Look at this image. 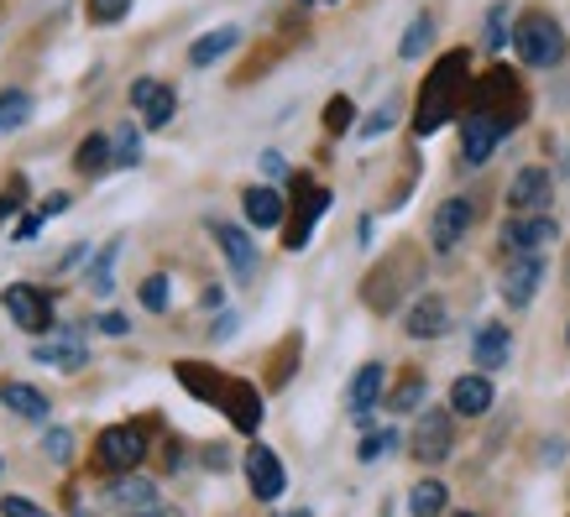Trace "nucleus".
I'll list each match as a JSON object with an SVG mask.
<instances>
[{
	"label": "nucleus",
	"mask_w": 570,
	"mask_h": 517,
	"mask_svg": "<svg viewBox=\"0 0 570 517\" xmlns=\"http://www.w3.org/2000/svg\"><path fill=\"white\" fill-rule=\"evenodd\" d=\"M471 52L455 48V52H440L434 69L424 73V89H419V105H414V131L419 137H434L440 126L455 121V110L471 100Z\"/></svg>",
	"instance_id": "1"
},
{
	"label": "nucleus",
	"mask_w": 570,
	"mask_h": 517,
	"mask_svg": "<svg viewBox=\"0 0 570 517\" xmlns=\"http://www.w3.org/2000/svg\"><path fill=\"white\" fill-rule=\"evenodd\" d=\"M466 110H482V116H492V121H502L508 131L529 116V89H523V79L508 63H498V69H487L476 84H471V100Z\"/></svg>",
	"instance_id": "2"
},
{
	"label": "nucleus",
	"mask_w": 570,
	"mask_h": 517,
	"mask_svg": "<svg viewBox=\"0 0 570 517\" xmlns=\"http://www.w3.org/2000/svg\"><path fill=\"white\" fill-rule=\"evenodd\" d=\"M513 52H519L523 69H554L566 58V32L550 11H529L513 21Z\"/></svg>",
	"instance_id": "3"
},
{
	"label": "nucleus",
	"mask_w": 570,
	"mask_h": 517,
	"mask_svg": "<svg viewBox=\"0 0 570 517\" xmlns=\"http://www.w3.org/2000/svg\"><path fill=\"white\" fill-rule=\"evenodd\" d=\"M294 193H298V209L288 215V225H283V246H288V251H304L314 236V225H320V215L330 209V189H320L309 172H298Z\"/></svg>",
	"instance_id": "4"
},
{
	"label": "nucleus",
	"mask_w": 570,
	"mask_h": 517,
	"mask_svg": "<svg viewBox=\"0 0 570 517\" xmlns=\"http://www.w3.org/2000/svg\"><path fill=\"white\" fill-rule=\"evenodd\" d=\"M141 455H147V434L137 424H116V429H105L95 439V460H100L110 476H121V470H137Z\"/></svg>",
	"instance_id": "5"
},
{
	"label": "nucleus",
	"mask_w": 570,
	"mask_h": 517,
	"mask_svg": "<svg viewBox=\"0 0 570 517\" xmlns=\"http://www.w3.org/2000/svg\"><path fill=\"white\" fill-rule=\"evenodd\" d=\"M554 241H560V220H550L544 209L502 220V246H508L513 257H523V251H550Z\"/></svg>",
	"instance_id": "6"
},
{
	"label": "nucleus",
	"mask_w": 570,
	"mask_h": 517,
	"mask_svg": "<svg viewBox=\"0 0 570 517\" xmlns=\"http://www.w3.org/2000/svg\"><path fill=\"white\" fill-rule=\"evenodd\" d=\"M0 304L11 314V325L27 329V335H48L52 329V304L42 288H32V282H11V288L0 294Z\"/></svg>",
	"instance_id": "7"
},
{
	"label": "nucleus",
	"mask_w": 570,
	"mask_h": 517,
	"mask_svg": "<svg viewBox=\"0 0 570 517\" xmlns=\"http://www.w3.org/2000/svg\"><path fill=\"white\" fill-rule=\"evenodd\" d=\"M419 466H440L450 449H455V429H450V414L445 408H424L414 424V439H409Z\"/></svg>",
	"instance_id": "8"
},
{
	"label": "nucleus",
	"mask_w": 570,
	"mask_h": 517,
	"mask_svg": "<svg viewBox=\"0 0 570 517\" xmlns=\"http://www.w3.org/2000/svg\"><path fill=\"white\" fill-rule=\"evenodd\" d=\"M209 236H215V246L225 251V261H230V277L236 282H252L257 277V241H252V230L246 225H230V220H209Z\"/></svg>",
	"instance_id": "9"
},
{
	"label": "nucleus",
	"mask_w": 570,
	"mask_h": 517,
	"mask_svg": "<svg viewBox=\"0 0 570 517\" xmlns=\"http://www.w3.org/2000/svg\"><path fill=\"white\" fill-rule=\"evenodd\" d=\"M539 282H544V251H523L502 267V304L508 309H529L539 294Z\"/></svg>",
	"instance_id": "10"
},
{
	"label": "nucleus",
	"mask_w": 570,
	"mask_h": 517,
	"mask_svg": "<svg viewBox=\"0 0 570 517\" xmlns=\"http://www.w3.org/2000/svg\"><path fill=\"white\" fill-rule=\"evenodd\" d=\"M105 497L116 501V507H126L131 517H163V513H168V507H163V497H157V486L147 481V476H137V470H121V476H110Z\"/></svg>",
	"instance_id": "11"
},
{
	"label": "nucleus",
	"mask_w": 570,
	"mask_h": 517,
	"mask_svg": "<svg viewBox=\"0 0 570 517\" xmlns=\"http://www.w3.org/2000/svg\"><path fill=\"white\" fill-rule=\"evenodd\" d=\"M471 220H476V205L471 199H445V205L434 209V220H430V246L445 257V251H455V246L466 241V230H471Z\"/></svg>",
	"instance_id": "12"
},
{
	"label": "nucleus",
	"mask_w": 570,
	"mask_h": 517,
	"mask_svg": "<svg viewBox=\"0 0 570 517\" xmlns=\"http://www.w3.org/2000/svg\"><path fill=\"white\" fill-rule=\"evenodd\" d=\"M242 466H246V486H252V497H257V501H277V497H283L288 470H283V460H277V449L252 445Z\"/></svg>",
	"instance_id": "13"
},
{
	"label": "nucleus",
	"mask_w": 570,
	"mask_h": 517,
	"mask_svg": "<svg viewBox=\"0 0 570 517\" xmlns=\"http://www.w3.org/2000/svg\"><path fill=\"white\" fill-rule=\"evenodd\" d=\"M502 137H508V126L492 121V116H482V110H466V121H461V157H466L471 168H482L487 157L502 147Z\"/></svg>",
	"instance_id": "14"
},
{
	"label": "nucleus",
	"mask_w": 570,
	"mask_h": 517,
	"mask_svg": "<svg viewBox=\"0 0 570 517\" xmlns=\"http://www.w3.org/2000/svg\"><path fill=\"white\" fill-rule=\"evenodd\" d=\"M131 110L141 116V126H147V131H163V126L174 121L178 95L163 84V79H137V84H131Z\"/></svg>",
	"instance_id": "15"
},
{
	"label": "nucleus",
	"mask_w": 570,
	"mask_h": 517,
	"mask_svg": "<svg viewBox=\"0 0 570 517\" xmlns=\"http://www.w3.org/2000/svg\"><path fill=\"white\" fill-rule=\"evenodd\" d=\"M492 402H498V387H492L487 371H466V377L450 381V414L482 418V414H492Z\"/></svg>",
	"instance_id": "16"
},
{
	"label": "nucleus",
	"mask_w": 570,
	"mask_h": 517,
	"mask_svg": "<svg viewBox=\"0 0 570 517\" xmlns=\"http://www.w3.org/2000/svg\"><path fill=\"white\" fill-rule=\"evenodd\" d=\"M220 414L230 418V429H236V434H257V429H262V392L252 387V381L230 377V387H225V402H220Z\"/></svg>",
	"instance_id": "17"
},
{
	"label": "nucleus",
	"mask_w": 570,
	"mask_h": 517,
	"mask_svg": "<svg viewBox=\"0 0 570 517\" xmlns=\"http://www.w3.org/2000/svg\"><path fill=\"white\" fill-rule=\"evenodd\" d=\"M174 377H178V387H189L194 402H209V408H220L225 387H230V377L215 371V366H205V361H174Z\"/></svg>",
	"instance_id": "18"
},
{
	"label": "nucleus",
	"mask_w": 570,
	"mask_h": 517,
	"mask_svg": "<svg viewBox=\"0 0 570 517\" xmlns=\"http://www.w3.org/2000/svg\"><path fill=\"white\" fill-rule=\"evenodd\" d=\"M554 193V178L544 168H519L513 172V183H508V209L513 215H534V209L550 205Z\"/></svg>",
	"instance_id": "19"
},
{
	"label": "nucleus",
	"mask_w": 570,
	"mask_h": 517,
	"mask_svg": "<svg viewBox=\"0 0 570 517\" xmlns=\"http://www.w3.org/2000/svg\"><path fill=\"white\" fill-rule=\"evenodd\" d=\"M403 329L414 335V340H440L450 329V304L440 294H424L409 304V314H403Z\"/></svg>",
	"instance_id": "20"
},
{
	"label": "nucleus",
	"mask_w": 570,
	"mask_h": 517,
	"mask_svg": "<svg viewBox=\"0 0 570 517\" xmlns=\"http://www.w3.org/2000/svg\"><path fill=\"white\" fill-rule=\"evenodd\" d=\"M242 209H246V225L252 230H277V225L288 220V205H283V193L273 183H252L242 193Z\"/></svg>",
	"instance_id": "21"
},
{
	"label": "nucleus",
	"mask_w": 570,
	"mask_h": 517,
	"mask_svg": "<svg viewBox=\"0 0 570 517\" xmlns=\"http://www.w3.org/2000/svg\"><path fill=\"white\" fill-rule=\"evenodd\" d=\"M508 356H513L508 325H476V335H471V361H476V371H498V366H508Z\"/></svg>",
	"instance_id": "22"
},
{
	"label": "nucleus",
	"mask_w": 570,
	"mask_h": 517,
	"mask_svg": "<svg viewBox=\"0 0 570 517\" xmlns=\"http://www.w3.org/2000/svg\"><path fill=\"white\" fill-rule=\"evenodd\" d=\"M32 361L58 366V371H79V366H89V345L79 340V329H69V335H58V340L32 345Z\"/></svg>",
	"instance_id": "23"
},
{
	"label": "nucleus",
	"mask_w": 570,
	"mask_h": 517,
	"mask_svg": "<svg viewBox=\"0 0 570 517\" xmlns=\"http://www.w3.org/2000/svg\"><path fill=\"white\" fill-rule=\"evenodd\" d=\"M382 381H387V366L382 361H366L356 366V377H351V392H346V408L356 418H366L372 408H377V397H382Z\"/></svg>",
	"instance_id": "24"
},
{
	"label": "nucleus",
	"mask_w": 570,
	"mask_h": 517,
	"mask_svg": "<svg viewBox=\"0 0 570 517\" xmlns=\"http://www.w3.org/2000/svg\"><path fill=\"white\" fill-rule=\"evenodd\" d=\"M242 42V27H215V32L205 37H194V48H189V63L194 69H209V63H220L225 52Z\"/></svg>",
	"instance_id": "25"
},
{
	"label": "nucleus",
	"mask_w": 570,
	"mask_h": 517,
	"mask_svg": "<svg viewBox=\"0 0 570 517\" xmlns=\"http://www.w3.org/2000/svg\"><path fill=\"white\" fill-rule=\"evenodd\" d=\"M73 168L89 172V178H100L105 168H116V137H105V131L85 137L79 141V152H73Z\"/></svg>",
	"instance_id": "26"
},
{
	"label": "nucleus",
	"mask_w": 570,
	"mask_h": 517,
	"mask_svg": "<svg viewBox=\"0 0 570 517\" xmlns=\"http://www.w3.org/2000/svg\"><path fill=\"white\" fill-rule=\"evenodd\" d=\"M121 236H110V241L95 251V267H89V294L95 298H110V288H116V261H121Z\"/></svg>",
	"instance_id": "27"
},
{
	"label": "nucleus",
	"mask_w": 570,
	"mask_h": 517,
	"mask_svg": "<svg viewBox=\"0 0 570 517\" xmlns=\"http://www.w3.org/2000/svg\"><path fill=\"white\" fill-rule=\"evenodd\" d=\"M0 402L21 418H48V397L37 392V387H27V381H6V387H0Z\"/></svg>",
	"instance_id": "28"
},
{
	"label": "nucleus",
	"mask_w": 570,
	"mask_h": 517,
	"mask_svg": "<svg viewBox=\"0 0 570 517\" xmlns=\"http://www.w3.org/2000/svg\"><path fill=\"white\" fill-rule=\"evenodd\" d=\"M450 507V491H445V481H434V476H424V481L409 491V513L414 517H440Z\"/></svg>",
	"instance_id": "29"
},
{
	"label": "nucleus",
	"mask_w": 570,
	"mask_h": 517,
	"mask_svg": "<svg viewBox=\"0 0 570 517\" xmlns=\"http://www.w3.org/2000/svg\"><path fill=\"white\" fill-rule=\"evenodd\" d=\"M27 121H32V95H27V89H6V95H0V137L21 131Z\"/></svg>",
	"instance_id": "30"
},
{
	"label": "nucleus",
	"mask_w": 570,
	"mask_h": 517,
	"mask_svg": "<svg viewBox=\"0 0 570 517\" xmlns=\"http://www.w3.org/2000/svg\"><path fill=\"white\" fill-rule=\"evenodd\" d=\"M430 42H434V17H414L409 21V32H403V42H397V58L419 63V58L430 52Z\"/></svg>",
	"instance_id": "31"
},
{
	"label": "nucleus",
	"mask_w": 570,
	"mask_h": 517,
	"mask_svg": "<svg viewBox=\"0 0 570 517\" xmlns=\"http://www.w3.org/2000/svg\"><path fill=\"white\" fill-rule=\"evenodd\" d=\"M116 137V168H137L141 162V126L126 121L121 131H110Z\"/></svg>",
	"instance_id": "32"
},
{
	"label": "nucleus",
	"mask_w": 570,
	"mask_h": 517,
	"mask_svg": "<svg viewBox=\"0 0 570 517\" xmlns=\"http://www.w3.org/2000/svg\"><path fill=\"white\" fill-rule=\"evenodd\" d=\"M387 402H393V414H414L419 402H424V377H419V371H409V377L397 381V392L387 397Z\"/></svg>",
	"instance_id": "33"
},
{
	"label": "nucleus",
	"mask_w": 570,
	"mask_h": 517,
	"mask_svg": "<svg viewBox=\"0 0 570 517\" xmlns=\"http://www.w3.org/2000/svg\"><path fill=\"white\" fill-rule=\"evenodd\" d=\"M393 126H397V105H393V100H382L377 110H372V116H366V121H362V141H377V137H387Z\"/></svg>",
	"instance_id": "34"
},
{
	"label": "nucleus",
	"mask_w": 570,
	"mask_h": 517,
	"mask_svg": "<svg viewBox=\"0 0 570 517\" xmlns=\"http://www.w3.org/2000/svg\"><path fill=\"white\" fill-rule=\"evenodd\" d=\"M351 121H356V105H351V95H335V100L325 105V131H330V137H341Z\"/></svg>",
	"instance_id": "35"
},
{
	"label": "nucleus",
	"mask_w": 570,
	"mask_h": 517,
	"mask_svg": "<svg viewBox=\"0 0 570 517\" xmlns=\"http://www.w3.org/2000/svg\"><path fill=\"white\" fill-rule=\"evenodd\" d=\"M131 6H137V0H89V21H95V27H116V21H126Z\"/></svg>",
	"instance_id": "36"
},
{
	"label": "nucleus",
	"mask_w": 570,
	"mask_h": 517,
	"mask_svg": "<svg viewBox=\"0 0 570 517\" xmlns=\"http://www.w3.org/2000/svg\"><path fill=\"white\" fill-rule=\"evenodd\" d=\"M137 298L147 304V314H168V277L153 272V277H147V282L137 288Z\"/></svg>",
	"instance_id": "37"
},
{
	"label": "nucleus",
	"mask_w": 570,
	"mask_h": 517,
	"mask_svg": "<svg viewBox=\"0 0 570 517\" xmlns=\"http://www.w3.org/2000/svg\"><path fill=\"white\" fill-rule=\"evenodd\" d=\"M403 445V434L397 429H372L362 439V460H377V455H393V449Z\"/></svg>",
	"instance_id": "38"
},
{
	"label": "nucleus",
	"mask_w": 570,
	"mask_h": 517,
	"mask_svg": "<svg viewBox=\"0 0 570 517\" xmlns=\"http://www.w3.org/2000/svg\"><path fill=\"white\" fill-rule=\"evenodd\" d=\"M508 42H513V32H508V6H492V11H487V48L502 52Z\"/></svg>",
	"instance_id": "39"
},
{
	"label": "nucleus",
	"mask_w": 570,
	"mask_h": 517,
	"mask_svg": "<svg viewBox=\"0 0 570 517\" xmlns=\"http://www.w3.org/2000/svg\"><path fill=\"white\" fill-rule=\"evenodd\" d=\"M21 199H27V178H11V189L0 193V225H6V220H17Z\"/></svg>",
	"instance_id": "40"
},
{
	"label": "nucleus",
	"mask_w": 570,
	"mask_h": 517,
	"mask_svg": "<svg viewBox=\"0 0 570 517\" xmlns=\"http://www.w3.org/2000/svg\"><path fill=\"white\" fill-rule=\"evenodd\" d=\"M42 449H48L52 460H69V455H73L69 429H48V434H42Z\"/></svg>",
	"instance_id": "41"
},
{
	"label": "nucleus",
	"mask_w": 570,
	"mask_h": 517,
	"mask_svg": "<svg viewBox=\"0 0 570 517\" xmlns=\"http://www.w3.org/2000/svg\"><path fill=\"white\" fill-rule=\"evenodd\" d=\"M0 513H6V517H52V513H42L32 497H6V501H0Z\"/></svg>",
	"instance_id": "42"
},
{
	"label": "nucleus",
	"mask_w": 570,
	"mask_h": 517,
	"mask_svg": "<svg viewBox=\"0 0 570 517\" xmlns=\"http://www.w3.org/2000/svg\"><path fill=\"white\" fill-rule=\"evenodd\" d=\"M42 220H48L42 209H32V215H21V225H17V241H32L37 230H42Z\"/></svg>",
	"instance_id": "43"
},
{
	"label": "nucleus",
	"mask_w": 570,
	"mask_h": 517,
	"mask_svg": "<svg viewBox=\"0 0 570 517\" xmlns=\"http://www.w3.org/2000/svg\"><path fill=\"white\" fill-rule=\"evenodd\" d=\"M37 209H42V215H63V209H69V193H48Z\"/></svg>",
	"instance_id": "44"
},
{
	"label": "nucleus",
	"mask_w": 570,
	"mask_h": 517,
	"mask_svg": "<svg viewBox=\"0 0 570 517\" xmlns=\"http://www.w3.org/2000/svg\"><path fill=\"white\" fill-rule=\"evenodd\" d=\"M95 325H100L105 335H126V319H121V314H100V319H95Z\"/></svg>",
	"instance_id": "45"
},
{
	"label": "nucleus",
	"mask_w": 570,
	"mask_h": 517,
	"mask_svg": "<svg viewBox=\"0 0 570 517\" xmlns=\"http://www.w3.org/2000/svg\"><path fill=\"white\" fill-rule=\"evenodd\" d=\"M262 172H273V178H283V157H277V152H262Z\"/></svg>",
	"instance_id": "46"
},
{
	"label": "nucleus",
	"mask_w": 570,
	"mask_h": 517,
	"mask_svg": "<svg viewBox=\"0 0 570 517\" xmlns=\"http://www.w3.org/2000/svg\"><path fill=\"white\" fill-rule=\"evenodd\" d=\"M85 257H89V246H73V251H69V257H63V261H58V267L69 272V267H79V261H85Z\"/></svg>",
	"instance_id": "47"
},
{
	"label": "nucleus",
	"mask_w": 570,
	"mask_h": 517,
	"mask_svg": "<svg viewBox=\"0 0 570 517\" xmlns=\"http://www.w3.org/2000/svg\"><path fill=\"white\" fill-rule=\"evenodd\" d=\"M205 309H225V294H220V288H205Z\"/></svg>",
	"instance_id": "48"
},
{
	"label": "nucleus",
	"mask_w": 570,
	"mask_h": 517,
	"mask_svg": "<svg viewBox=\"0 0 570 517\" xmlns=\"http://www.w3.org/2000/svg\"><path fill=\"white\" fill-rule=\"evenodd\" d=\"M277 517H314V513H309V507H298V513H277Z\"/></svg>",
	"instance_id": "49"
},
{
	"label": "nucleus",
	"mask_w": 570,
	"mask_h": 517,
	"mask_svg": "<svg viewBox=\"0 0 570 517\" xmlns=\"http://www.w3.org/2000/svg\"><path fill=\"white\" fill-rule=\"evenodd\" d=\"M298 6H330V0H298Z\"/></svg>",
	"instance_id": "50"
},
{
	"label": "nucleus",
	"mask_w": 570,
	"mask_h": 517,
	"mask_svg": "<svg viewBox=\"0 0 570 517\" xmlns=\"http://www.w3.org/2000/svg\"><path fill=\"white\" fill-rule=\"evenodd\" d=\"M450 517H476V513H450Z\"/></svg>",
	"instance_id": "51"
},
{
	"label": "nucleus",
	"mask_w": 570,
	"mask_h": 517,
	"mask_svg": "<svg viewBox=\"0 0 570 517\" xmlns=\"http://www.w3.org/2000/svg\"><path fill=\"white\" fill-rule=\"evenodd\" d=\"M566 340H570V329H566Z\"/></svg>",
	"instance_id": "52"
}]
</instances>
